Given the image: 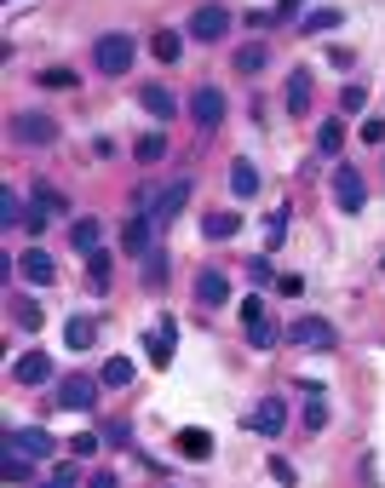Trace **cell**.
<instances>
[{"label":"cell","mask_w":385,"mask_h":488,"mask_svg":"<svg viewBox=\"0 0 385 488\" xmlns=\"http://www.w3.org/2000/svg\"><path fill=\"white\" fill-rule=\"evenodd\" d=\"M132 58H138V41H132V35H122V29L92 41V64H98V75H127Z\"/></svg>","instance_id":"cell-1"},{"label":"cell","mask_w":385,"mask_h":488,"mask_svg":"<svg viewBox=\"0 0 385 488\" xmlns=\"http://www.w3.org/2000/svg\"><path fill=\"white\" fill-rule=\"evenodd\" d=\"M98 385H104V380H92V374H64V380H58V408L87 413L92 402H98Z\"/></svg>","instance_id":"cell-2"},{"label":"cell","mask_w":385,"mask_h":488,"mask_svg":"<svg viewBox=\"0 0 385 488\" xmlns=\"http://www.w3.org/2000/svg\"><path fill=\"white\" fill-rule=\"evenodd\" d=\"M287 339L305 350H334L340 345V334H334V322H322V316H299L294 327H287Z\"/></svg>","instance_id":"cell-3"},{"label":"cell","mask_w":385,"mask_h":488,"mask_svg":"<svg viewBox=\"0 0 385 488\" xmlns=\"http://www.w3.org/2000/svg\"><path fill=\"white\" fill-rule=\"evenodd\" d=\"M334 201H340V213H363L368 201V185L357 167H334Z\"/></svg>","instance_id":"cell-4"},{"label":"cell","mask_w":385,"mask_h":488,"mask_svg":"<svg viewBox=\"0 0 385 488\" xmlns=\"http://www.w3.org/2000/svg\"><path fill=\"white\" fill-rule=\"evenodd\" d=\"M224 29H231V6H196V18H190L196 41H219Z\"/></svg>","instance_id":"cell-5"},{"label":"cell","mask_w":385,"mask_h":488,"mask_svg":"<svg viewBox=\"0 0 385 488\" xmlns=\"http://www.w3.org/2000/svg\"><path fill=\"white\" fill-rule=\"evenodd\" d=\"M12 138L18 144H52L58 127H52V115H12Z\"/></svg>","instance_id":"cell-6"},{"label":"cell","mask_w":385,"mask_h":488,"mask_svg":"<svg viewBox=\"0 0 385 488\" xmlns=\"http://www.w3.org/2000/svg\"><path fill=\"white\" fill-rule=\"evenodd\" d=\"M196 304H208V311L231 304V276H224V271H201L196 276Z\"/></svg>","instance_id":"cell-7"},{"label":"cell","mask_w":385,"mask_h":488,"mask_svg":"<svg viewBox=\"0 0 385 488\" xmlns=\"http://www.w3.org/2000/svg\"><path fill=\"white\" fill-rule=\"evenodd\" d=\"M6 448H18V454H29V460H46L58 448V437L52 431H41V425H29V431H12V443Z\"/></svg>","instance_id":"cell-8"},{"label":"cell","mask_w":385,"mask_h":488,"mask_svg":"<svg viewBox=\"0 0 385 488\" xmlns=\"http://www.w3.org/2000/svg\"><path fill=\"white\" fill-rule=\"evenodd\" d=\"M190 115H196V127L224 121V92H219V87H196V98H190Z\"/></svg>","instance_id":"cell-9"},{"label":"cell","mask_w":385,"mask_h":488,"mask_svg":"<svg viewBox=\"0 0 385 488\" xmlns=\"http://www.w3.org/2000/svg\"><path fill=\"white\" fill-rule=\"evenodd\" d=\"M185 201H190V178H178V185H167V190L150 201V218H155V224H167V218H173Z\"/></svg>","instance_id":"cell-10"},{"label":"cell","mask_w":385,"mask_h":488,"mask_svg":"<svg viewBox=\"0 0 385 488\" xmlns=\"http://www.w3.org/2000/svg\"><path fill=\"white\" fill-rule=\"evenodd\" d=\"M122 241H127V253H155V218L150 213H132Z\"/></svg>","instance_id":"cell-11"},{"label":"cell","mask_w":385,"mask_h":488,"mask_svg":"<svg viewBox=\"0 0 385 488\" xmlns=\"http://www.w3.org/2000/svg\"><path fill=\"white\" fill-rule=\"evenodd\" d=\"M12 380H18V385H46V380H52V357H41V350H35V357H18Z\"/></svg>","instance_id":"cell-12"},{"label":"cell","mask_w":385,"mask_h":488,"mask_svg":"<svg viewBox=\"0 0 385 488\" xmlns=\"http://www.w3.org/2000/svg\"><path fill=\"white\" fill-rule=\"evenodd\" d=\"M23 276H29V287H52L58 282V264L46 259L41 248H29V253H23Z\"/></svg>","instance_id":"cell-13"},{"label":"cell","mask_w":385,"mask_h":488,"mask_svg":"<svg viewBox=\"0 0 385 488\" xmlns=\"http://www.w3.org/2000/svg\"><path fill=\"white\" fill-rule=\"evenodd\" d=\"M173 448H178L185 460H208V454H213V437L201 431V425H185V431L173 437Z\"/></svg>","instance_id":"cell-14"},{"label":"cell","mask_w":385,"mask_h":488,"mask_svg":"<svg viewBox=\"0 0 385 488\" xmlns=\"http://www.w3.org/2000/svg\"><path fill=\"white\" fill-rule=\"evenodd\" d=\"M282 420H287V413H282V402H276V397H264L254 408V431L259 437H282Z\"/></svg>","instance_id":"cell-15"},{"label":"cell","mask_w":385,"mask_h":488,"mask_svg":"<svg viewBox=\"0 0 385 488\" xmlns=\"http://www.w3.org/2000/svg\"><path fill=\"white\" fill-rule=\"evenodd\" d=\"M138 104L150 109V115H161V121H173V109H178V104H173V92H167L161 81H150V87H138Z\"/></svg>","instance_id":"cell-16"},{"label":"cell","mask_w":385,"mask_h":488,"mask_svg":"<svg viewBox=\"0 0 385 488\" xmlns=\"http://www.w3.org/2000/svg\"><path fill=\"white\" fill-rule=\"evenodd\" d=\"M150 52H155V58H161V64H167V69H173V64H178V58H185V35H178V29H155V41H150Z\"/></svg>","instance_id":"cell-17"},{"label":"cell","mask_w":385,"mask_h":488,"mask_svg":"<svg viewBox=\"0 0 385 488\" xmlns=\"http://www.w3.org/2000/svg\"><path fill=\"white\" fill-rule=\"evenodd\" d=\"M310 87H317L310 69H294V75H287V109H294V115H305V109H310Z\"/></svg>","instance_id":"cell-18"},{"label":"cell","mask_w":385,"mask_h":488,"mask_svg":"<svg viewBox=\"0 0 385 488\" xmlns=\"http://www.w3.org/2000/svg\"><path fill=\"white\" fill-rule=\"evenodd\" d=\"M173 345H178V322L167 316V322H161V334L150 339V362H155V368H167V362H173Z\"/></svg>","instance_id":"cell-19"},{"label":"cell","mask_w":385,"mask_h":488,"mask_svg":"<svg viewBox=\"0 0 385 488\" xmlns=\"http://www.w3.org/2000/svg\"><path fill=\"white\" fill-rule=\"evenodd\" d=\"M236 230H242V218H236V213H208V218H201V236H208V241H231Z\"/></svg>","instance_id":"cell-20"},{"label":"cell","mask_w":385,"mask_h":488,"mask_svg":"<svg viewBox=\"0 0 385 488\" xmlns=\"http://www.w3.org/2000/svg\"><path fill=\"white\" fill-rule=\"evenodd\" d=\"M29 213H41V218H58V213H69V201L58 195L52 185H35V201H29Z\"/></svg>","instance_id":"cell-21"},{"label":"cell","mask_w":385,"mask_h":488,"mask_svg":"<svg viewBox=\"0 0 385 488\" xmlns=\"http://www.w3.org/2000/svg\"><path fill=\"white\" fill-rule=\"evenodd\" d=\"M69 248L75 253H98V218H75V224H69Z\"/></svg>","instance_id":"cell-22"},{"label":"cell","mask_w":385,"mask_h":488,"mask_svg":"<svg viewBox=\"0 0 385 488\" xmlns=\"http://www.w3.org/2000/svg\"><path fill=\"white\" fill-rule=\"evenodd\" d=\"M231 190L242 195V201H248V195H259V167L254 161H231Z\"/></svg>","instance_id":"cell-23"},{"label":"cell","mask_w":385,"mask_h":488,"mask_svg":"<svg viewBox=\"0 0 385 488\" xmlns=\"http://www.w3.org/2000/svg\"><path fill=\"white\" fill-rule=\"evenodd\" d=\"M64 339H69V350H87L92 339H98V322H92V316H75V322L64 327Z\"/></svg>","instance_id":"cell-24"},{"label":"cell","mask_w":385,"mask_h":488,"mask_svg":"<svg viewBox=\"0 0 385 488\" xmlns=\"http://www.w3.org/2000/svg\"><path fill=\"white\" fill-rule=\"evenodd\" d=\"M264 64H271V46H264V41H254V46H242V52H236V69H242V75H259Z\"/></svg>","instance_id":"cell-25"},{"label":"cell","mask_w":385,"mask_h":488,"mask_svg":"<svg viewBox=\"0 0 385 488\" xmlns=\"http://www.w3.org/2000/svg\"><path fill=\"white\" fill-rule=\"evenodd\" d=\"M87 276H92V287L104 293V287H110V276H115V259H110L104 248H98V253H87Z\"/></svg>","instance_id":"cell-26"},{"label":"cell","mask_w":385,"mask_h":488,"mask_svg":"<svg viewBox=\"0 0 385 488\" xmlns=\"http://www.w3.org/2000/svg\"><path fill=\"white\" fill-rule=\"evenodd\" d=\"M12 322L18 327H35V334H41V322H46V311L35 299H12Z\"/></svg>","instance_id":"cell-27"},{"label":"cell","mask_w":385,"mask_h":488,"mask_svg":"<svg viewBox=\"0 0 385 488\" xmlns=\"http://www.w3.org/2000/svg\"><path fill=\"white\" fill-rule=\"evenodd\" d=\"M340 144H345V121H322V127H317V150L322 155H340Z\"/></svg>","instance_id":"cell-28"},{"label":"cell","mask_w":385,"mask_h":488,"mask_svg":"<svg viewBox=\"0 0 385 488\" xmlns=\"http://www.w3.org/2000/svg\"><path fill=\"white\" fill-rule=\"evenodd\" d=\"M98 380L110 385V390H122V385H132V362H127V357H110V362H104V374H98Z\"/></svg>","instance_id":"cell-29"},{"label":"cell","mask_w":385,"mask_h":488,"mask_svg":"<svg viewBox=\"0 0 385 488\" xmlns=\"http://www.w3.org/2000/svg\"><path fill=\"white\" fill-rule=\"evenodd\" d=\"M299 29H310V35L340 29V12H334V6H317V12H305V18H299Z\"/></svg>","instance_id":"cell-30"},{"label":"cell","mask_w":385,"mask_h":488,"mask_svg":"<svg viewBox=\"0 0 385 488\" xmlns=\"http://www.w3.org/2000/svg\"><path fill=\"white\" fill-rule=\"evenodd\" d=\"M248 345H254V350H271V345H276V322H271V316L248 322Z\"/></svg>","instance_id":"cell-31"},{"label":"cell","mask_w":385,"mask_h":488,"mask_svg":"<svg viewBox=\"0 0 385 488\" xmlns=\"http://www.w3.org/2000/svg\"><path fill=\"white\" fill-rule=\"evenodd\" d=\"M132 155H138V161H161V155H167V138H161V132H144V138L132 144Z\"/></svg>","instance_id":"cell-32"},{"label":"cell","mask_w":385,"mask_h":488,"mask_svg":"<svg viewBox=\"0 0 385 488\" xmlns=\"http://www.w3.org/2000/svg\"><path fill=\"white\" fill-rule=\"evenodd\" d=\"M29 477H35L29 454H18V448H6V483H29Z\"/></svg>","instance_id":"cell-33"},{"label":"cell","mask_w":385,"mask_h":488,"mask_svg":"<svg viewBox=\"0 0 385 488\" xmlns=\"http://www.w3.org/2000/svg\"><path fill=\"white\" fill-rule=\"evenodd\" d=\"M328 425V402H322V390H310V402H305V431H322Z\"/></svg>","instance_id":"cell-34"},{"label":"cell","mask_w":385,"mask_h":488,"mask_svg":"<svg viewBox=\"0 0 385 488\" xmlns=\"http://www.w3.org/2000/svg\"><path fill=\"white\" fill-rule=\"evenodd\" d=\"M18 218H29L23 201H18V190H0V224H18Z\"/></svg>","instance_id":"cell-35"},{"label":"cell","mask_w":385,"mask_h":488,"mask_svg":"<svg viewBox=\"0 0 385 488\" xmlns=\"http://www.w3.org/2000/svg\"><path fill=\"white\" fill-rule=\"evenodd\" d=\"M69 454H75V460H87V454H98V437H92V431H81V437H69Z\"/></svg>","instance_id":"cell-36"},{"label":"cell","mask_w":385,"mask_h":488,"mask_svg":"<svg viewBox=\"0 0 385 488\" xmlns=\"http://www.w3.org/2000/svg\"><path fill=\"white\" fill-rule=\"evenodd\" d=\"M144 259H150V264H144V282H150V287H161V276H167L161 253H144Z\"/></svg>","instance_id":"cell-37"},{"label":"cell","mask_w":385,"mask_h":488,"mask_svg":"<svg viewBox=\"0 0 385 488\" xmlns=\"http://www.w3.org/2000/svg\"><path fill=\"white\" fill-rule=\"evenodd\" d=\"M41 81H46V87H75V69H46Z\"/></svg>","instance_id":"cell-38"},{"label":"cell","mask_w":385,"mask_h":488,"mask_svg":"<svg viewBox=\"0 0 385 488\" xmlns=\"http://www.w3.org/2000/svg\"><path fill=\"white\" fill-rule=\"evenodd\" d=\"M340 104H345V109H363V104H368V92H363V87H345V92H340Z\"/></svg>","instance_id":"cell-39"},{"label":"cell","mask_w":385,"mask_h":488,"mask_svg":"<svg viewBox=\"0 0 385 488\" xmlns=\"http://www.w3.org/2000/svg\"><path fill=\"white\" fill-rule=\"evenodd\" d=\"M363 138H368V144H385V121L368 115V121H363Z\"/></svg>","instance_id":"cell-40"},{"label":"cell","mask_w":385,"mask_h":488,"mask_svg":"<svg viewBox=\"0 0 385 488\" xmlns=\"http://www.w3.org/2000/svg\"><path fill=\"white\" fill-rule=\"evenodd\" d=\"M271 477H276V483H287V488H294V466H287V460H271Z\"/></svg>","instance_id":"cell-41"},{"label":"cell","mask_w":385,"mask_h":488,"mask_svg":"<svg viewBox=\"0 0 385 488\" xmlns=\"http://www.w3.org/2000/svg\"><path fill=\"white\" fill-rule=\"evenodd\" d=\"M276 293H287V299H299V293H305V282H299V276H282V282H276Z\"/></svg>","instance_id":"cell-42"},{"label":"cell","mask_w":385,"mask_h":488,"mask_svg":"<svg viewBox=\"0 0 385 488\" xmlns=\"http://www.w3.org/2000/svg\"><path fill=\"white\" fill-rule=\"evenodd\" d=\"M264 316V299H242V322H259Z\"/></svg>","instance_id":"cell-43"},{"label":"cell","mask_w":385,"mask_h":488,"mask_svg":"<svg viewBox=\"0 0 385 488\" xmlns=\"http://www.w3.org/2000/svg\"><path fill=\"white\" fill-rule=\"evenodd\" d=\"M87 488H122V483H115V471H92V483Z\"/></svg>","instance_id":"cell-44"},{"label":"cell","mask_w":385,"mask_h":488,"mask_svg":"<svg viewBox=\"0 0 385 488\" xmlns=\"http://www.w3.org/2000/svg\"><path fill=\"white\" fill-rule=\"evenodd\" d=\"M276 12H299V0H282V6H276Z\"/></svg>","instance_id":"cell-45"},{"label":"cell","mask_w":385,"mask_h":488,"mask_svg":"<svg viewBox=\"0 0 385 488\" xmlns=\"http://www.w3.org/2000/svg\"><path fill=\"white\" fill-rule=\"evenodd\" d=\"M46 488H75V483H64V477H52V483H46Z\"/></svg>","instance_id":"cell-46"},{"label":"cell","mask_w":385,"mask_h":488,"mask_svg":"<svg viewBox=\"0 0 385 488\" xmlns=\"http://www.w3.org/2000/svg\"><path fill=\"white\" fill-rule=\"evenodd\" d=\"M380 271H385V259H380Z\"/></svg>","instance_id":"cell-47"}]
</instances>
